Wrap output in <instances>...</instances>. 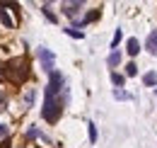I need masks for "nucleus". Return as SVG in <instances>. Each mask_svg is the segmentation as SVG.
Here are the masks:
<instances>
[{
	"label": "nucleus",
	"instance_id": "obj_4",
	"mask_svg": "<svg viewBox=\"0 0 157 148\" xmlns=\"http://www.w3.org/2000/svg\"><path fill=\"white\" fill-rule=\"evenodd\" d=\"M80 7H85V2L82 0H75V2H63V12L68 15V17H75L80 12Z\"/></svg>",
	"mask_w": 157,
	"mask_h": 148
},
{
	"label": "nucleus",
	"instance_id": "obj_21",
	"mask_svg": "<svg viewBox=\"0 0 157 148\" xmlns=\"http://www.w3.org/2000/svg\"><path fill=\"white\" fill-rule=\"evenodd\" d=\"M7 124H0V138H5V136H7Z\"/></svg>",
	"mask_w": 157,
	"mask_h": 148
},
{
	"label": "nucleus",
	"instance_id": "obj_22",
	"mask_svg": "<svg viewBox=\"0 0 157 148\" xmlns=\"http://www.w3.org/2000/svg\"><path fill=\"white\" fill-rule=\"evenodd\" d=\"M5 109H7V102H5V97L0 95V112H5Z\"/></svg>",
	"mask_w": 157,
	"mask_h": 148
},
{
	"label": "nucleus",
	"instance_id": "obj_23",
	"mask_svg": "<svg viewBox=\"0 0 157 148\" xmlns=\"http://www.w3.org/2000/svg\"><path fill=\"white\" fill-rule=\"evenodd\" d=\"M0 148H10V138H7V141H2V143H0Z\"/></svg>",
	"mask_w": 157,
	"mask_h": 148
},
{
	"label": "nucleus",
	"instance_id": "obj_5",
	"mask_svg": "<svg viewBox=\"0 0 157 148\" xmlns=\"http://www.w3.org/2000/svg\"><path fill=\"white\" fill-rule=\"evenodd\" d=\"M145 49L150 51L152 56H157V29H152L150 34H147V41H145Z\"/></svg>",
	"mask_w": 157,
	"mask_h": 148
},
{
	"label": "nucleus",
	"instance_id": "obj_7",
	"mask_svg": "<svg viewBox=\"0 0 157 148\" xmlns=\"http://www.w3.org/2000/svg\"><path fill=\"white\" fill-rule=\"evenodd\" d=\"M0 19H2V24L7 27V29H15V22H12V17L7 15V10H2L0 7Z\"/></svg>",
	"mask_w": 157,
	"mask_h": 148
},
{
	"label": "nucleus",
	"instance_id": "obj_3",
	"mask_svg": "<svg viewBox=\"0 0 157 148\" xmlns=\"http://www.w3.org/2000/svg\"><path fill=\"white\" fill-rule=\"evenodd\" d=\"M36 54H39V61H41V66H44V71H46V73L51 75L53 71H56V56L51 54L48 49H44V46H41V49L36 51Z\"/></svg>",
	"mask_w": 157,
	"mask_h": 148
},
{
	"label": "nucleus",
	"instance_id": "obj_13",
	"mask_svg": "<svg viewBox=\"0 0 157 148\" xmlns=\"http://www.w3.org/2000/svg\"><path fill=\"white\" fill-rule=\"evenodd\" d=\"M99 17V10H92V12H90V15H87V17L82 19V22H80L78 27H82V24H87V22H94V19Z\"/></svg>",
	"mask_w": 157,
	"mask_h": 148
},
{
	"label": "nucleus",
	"instance_id": "obj_17",
	"mask_svg": "<svg viewBox=\"0 0 157 148\" xmlns=\"http://www.w3.org/2000/svg\"><path fill=\"white\" fill-rule=\"evenodd\" d=\"M123 80H126V78L121 73H111V83H114V85H123Z\"/></svg>",
	"mask_w": 157,
	"mask_h": 148
},
{
	"label": "nucleus",
	"instance_id": "obj_18",
	"mask_svg": "<svg viewBox=\"0 0 157 148\" xmlns=\"http://www.w3.org/2000/svg\"><path fill=\"white\" fill-rule=\"evenodd\" d=\"M87 126H90V141H92V143H94V141H97V126H94V124H92V121H90V124H87Z\"/></svg>",
	"mask_w": 157,
	"mask_h": 148
},
{
	"label": "nucleus",
	"instance_id": "obj_8",
	"mask_svg": "<svg viewBox=\"0 0 157 148\" xmlns=\"http://www.w3.org/2000/svg\"><path fill=\"white\" fill-rule=\"evenodd\" d=\"M24 138H44V141H46V136H44L36 126H29V129H27V134H24Z\"/></svg>",
	"mask_w": 157,
	"mask_h": 148
},
{
	"label": "nucleus",
	"instance_id": "obj_20",
	"mask_svg": "<svg viewBox=\"0 0 157 148\" xmlns=\"http://www.w3.org/2000/svg\"><path fill=\"white\" fill-rule=\"evenodd\" d=\"M2 80H7V68H5V63H0V83Z\"/></svg>",
	"mask_w": 157,
	"mask_h": 148
},
{
	"label": "nucleus",
	"instance_id": "obj_2",
	"mask_svg": "<svg viewBox=\"0 0 157 148\" xmlns=\"http://www.w3.org/2000/svg\"><path fill=\"white\" fill-rule=\"evenodd\" d=\"M5 68H7V80H10V83H15V85L27 83V78H29V61H27L24 56L10 58V61L5 63Z\"/></svg>",
	"mask_w": 157,
	"mask_h": 148
},
{
	"label": "nucleus",
	"instance_id": "obj_9",
	"mask_svg": "<svg viewBox=\"0 0 157 148\" xmlns=\"http://www.w3.org/2000/svg\"><path fill=\"white\" fill-rule=\"evenodd\" d=\"M65 34L73 39H85V32H80L78 27H65Z\"/></svg>",
	"mask_w": 157,
	"mask_h": 148
},
{
	"label": "nucleus",
	"instance_id": "obj_14",
	"mask_svg": "<svg viewBox=\"0 0 157 148\" xmlns=\"http://www.w3.org/2000/svg\"><path fill=\"white\" fill-rule=\"evenodd\" d=\"M126 75H131V78H133V75H138V66L133 63V61H131V63L126 66Z\"/></svg>",
	"mask_w": 157,
	"mask_h": 148
},
{
	"label": "nucleus",
	"instance_id": "obj_10",
	"mask_svg": "<svg viewBox=\"0 0 157 148\" xmlns=\"http://www.w3.org/2000/svg\"><path fill=\"white\" fill-rule=\"evenodd\" d=\"M143 83H145V85H157V73H155V71L145 73V75H143Z\"/></svg>",
	"mask_w": 157,
	"mask_h": 148
},
{
	"label": "nucleus",
	"instance_id": "obj_15",
	"mask_svg": "<svg viewBox=\"0 0 157 148\" xmlns=\"http://www.w3.org/2000/svg\"><path fill=\"white\" fill-rule=\"evenodd\" d=\"M114 97H116V100H131V95L126 92V90H118V88L114 90Z\"/></svg>",
	"mask_w": 157,
	"mask_h": 148
},
{
	"label": "nucleus",
	"instance_id": "obj_1",
	"mask_svg": "<svg viewBox=\"0 0 157 148\" xmlns=\"http://www.w3.org/2000/svg\"><path fill=\"white\" fill-rule=\"evenodd\" d=\"M65 102H68V90H65V78L53 71L48 78V85H46V97H44V109L41 117L48 121V124H56L60 119V114L65 109Z\"/></svg>",
	"mask_w": 157,
	"mask_h": 148
},
{
	"label": "nucleus",
	"instance_id": "obj_19",
	"mask_svg": "<svg viewBox=\"0 0 157 148\" xmlns=\"http://www.w3.org/2000/svg\"><path fill=\"white\" fill-rule=\"evenodd\" d=\"M118 41H121V29H116V34H114V41H111V49H116Z\"/></svg>",
	"mask_w": 157,
	"mask_h": 148
},
{
	"label": "nucleus",
	"instance_id": "obj_11",
	"mask_svg": "<svg viewBox=\"0 0 157 148\" xmlns=\"http://www.w3.org/2000/svg\"><path fill=\"white\" fill-rule=\"evenodd\" d=\"M106 63H109V66H118V63H121V54H118V51H111L109 58H106Z\"/></svg>",
	"mask_w": 157,
	"mask_h": 148
},
{
	"label": "nucleus",
	"instance_id": "obj_16",
	"mask_svg": "<svg viewBox=\"0 0 157 148\" xmlns=\"http://www.w3.org/2000/svg\"><path fill=\"white\" fill-rule=\"evenodd\" d=\"M44 15H46V19H48V22H56V15H53V12H51V7H48V5H44Z\"/></svg>",
	"mask_w": 157,
	"mask_h": 148
},
{
	"label": "nucleus",
	"instance_id": "obj_6",
	"mask_svg": "<svg viewBox=\"0 0 157 148\" xmlns=\"http://www.w3.org/2000/svg\"><path fill=\"white\" fill-rule=\"evenodd\" d=\"M126 51H128V56H136L138 51H140V41H138V39H128V41H126Z\"/></svg>",
	"mask_w": 157,
	"mask_h": 148
},
{
	"label": "nucleus",
	"instance_id": "obj_12",
	"mask_svg": "<svg viewBox=\"0 0 157 148\" xmlns=\"http://www.w3.org/2000/svg\"><path fill=\"white\" fill-rule=\"evenodd\" d=\"M34 97H36V92H34V90H29V92L24 95V107H27V109L34 105Z\"/></svg>",
	"mask_w": 157,
	"mask_h": 148
}]
</instances>
